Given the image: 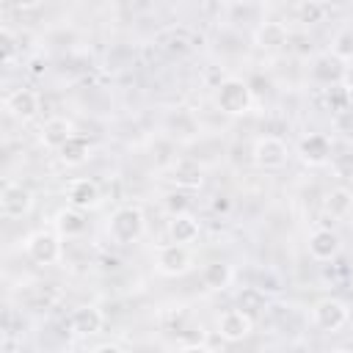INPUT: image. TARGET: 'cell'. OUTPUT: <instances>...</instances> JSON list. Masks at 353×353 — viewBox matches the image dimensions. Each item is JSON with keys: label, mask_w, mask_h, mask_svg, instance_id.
I'll use <instances>...</instances> for the list:
<instances>
[{"label": "cell", "mask_w": 353, "mask_h": 353, "mask_svg": "<svg viewBox=\"0 0 353 353\" xmlns=\"http://www.w3.org/2000/svg\"><path fill=\"white\" fill-rule=\"evenodd\" d=\"M254 105V94L245 80L240 77H226L215 85V108L226 116H243Z\"/></svg>", "instance_id": "obj_1"}, {"label": "cell", "mask_w": 353, "mask_h": 353, "mask_svg": "<svg viewBox=\"0 0 353 353\" xmlns=\"http://www.w3.org/2000/svg\"><path fill=\"white\" fill-rule=\"evenodd\" d=\"M146 232V218L141 212V207H119L110 221H108V234L113 243L119 245H130V243H138Z\"/></svg>", "instance_id": "obj_2"}, {"label": "cell", "mask_w": 353, "mask_h": 353, "mask_svg": "<svg viewBox=\"0 0 353 353\" xmlns=\"http://www.w3.org/2000/svg\"><path fill=\"white\" fill-rule=\"evenodd\" d=\"M25 254L36 262V265H55L63 254L61 245V234L50 232V229H39L25 240Z\"/></svg>", "instance_id": "obj_3"}, {"label": "cell", "mask_w": 353, "mask_h": 353, "mask_svg": "<svg viewBox=\"0 0 353 353\" xmlns=\"http://www.w3.org/2000/svg\"><path fill=\"white\" fill-rule=\"evenodd\" d=\"M312 320H314V325H317L320 331L334 334V331H339L342 325H347V320H350V309H347V303L339 301V298H323V301L314 303V309H312Z\"/></svg>", "instance_id": "obj_4"}, {"label": "cell", "mask_w": 353, "mask_h": 353, "mask_svg": "<svg viewBox=\"0 0 353 353\" xmlns=\"http://www.w3.org/2000/svg\"><path fill=\"white\" fill-rule=\"evenodd\" d=\"M190 265H193V254L188 245H179V243H165L154 254V268L163 276H182L190 270Z\"/></svg>", "instance_id": "obj_5"}, {"label": "cell", "mask_w": 353, "mask_h": 353, "mask_svg": "<svg viewBox=\"0 0 353 353\" xmlns=\"http://www.w3.org/2000/svg\"><path fill=\"white\" fill-rule=\"evenodd\" d=\"M251 154H254V163H256L259 168L276 171V168H281V165L287 163L290 149H287V143H284L281 138H276V135H262V138H256Z\"/></svg>", "instance_id": "obj_6"}, {"label": "cell", "mask_w": 353, "mask_h": 353, "mask_svg": "<svg viewBox=\"0 0 353 353\" xmlns=\"http://www.w3.org/2000/svg\"><path fill=\"white\" fill-rule=\"evenodd\" d=\"M33 207V193L19 185V182H6L3 185V193H0V215L14 221V218H22L28 215Z\"/></svg>", "instance_id": "obj_7"}, {"label": "cell", "mask_w": 353, "mask_h": 353, "mask_svg": "<svg viewBox=\"0 0 353 353\" xmlns=\"http://www.w3.org/2000/svg\"><path fill=\"white\" fill-rule=\"evenodd\" d=\"M251 331H254V317L245 314L243 309H226V312L218 317V334H221L226 342H240V339H245Z\"/></svg>", "instance_id": "obj_8"}, {"label": "cell", "mask_w": 353, "mask_h": 353, "mask_svg": "<svg viewBox=\"0 0 353 353\" xmlns=\"http://www.w3.org/2000/svg\"><path fill=\"white\" fill-rule=\"evenodd\" d=\"M69 207L80 210V212H88V210H97L99 201H102V193H99V185L94 179H74L69 185Z\"/></svg>", "instance_id": "obj_9"}, {"label": "cell", "mask_w": 353, "mask_h": 353, "mask_svg": "<svg viewBox=\"0 0 353 353\" xmlns=\"http://www.w3.org/2000/svg\"><path fill=\"white\" fill-rule=\"evenodd\" d=\"M6 110H8V116H14L17 121L25 124L39 113V94L30 88H17L6 97Z\"/></svg>", "instance_id": "obj_10"}, {"label": "cell", "mask_w": 353, "mask_h": 353, "mask_svg": "<svg viewBox=\"0 0 353 353\" xmlns=\"http://www.w3.org/2000/svg\"><path fill=\"white\" fill-rule=\"evenodd\" d=\"M168 179H171L176 188H185V190H196V188H201V182H204V168H201L196 160H190V157H182V160H176V163L171 165V171H168Z\"/></svg>", "instance_id": "obj_11"}, {"label": "cell", "mask_w": 353, "mask_h": 353, "mask_svg": "<svg viewBox=\"0 0 353 353\" xmlns=\"http://www.w3.org/2000/svg\"><path fill=\"white\" fill-rule=\"evenodd\" d=\"M69 325H72V331L80 334V336H94V334L102 331L105 314H102L97 306H88V303H85V306H77V309L72 312Z\"/></svg>", "instance_id": "obj_12"}, {"label": "cell", "mask_w": 353, "mask_h": 353, "mask_svg": "<svg viewBox=\"0 0 353 353\" xmlns=\"http://www.w3.org/2000/svg\"><path fill=\"white\" fill-rule=\"evenodd\" d=\"M298 154H301V160L306 165H325L331 160V141L325 135H320V132L306 135L301 141V146H298Z\"/></svg>", "instance_id": "obj_13"}, {"label": "cell", "mask_w": 353, "mask_h": 353, "mask_svg": "<svg viewBox=\"0 0 353 353\" xmlns=\"http://www.w3.org/2000/svg\"><path fill=\"white\" fill-rule=\"evenodd\" d=\"M254 41L262 50H281L290 41V30L284 22H259V28L254 30Z\"/></svg>", "instance_id": "obj_14"}, {"label": "cell", "mask_w": 353, "mask_h": 353, "mask_svg": "<svg viewBox=\"0 0 353 353\" xmlns=\"http://www.w3.org/2000/svg\"><path fill=\"white\" fill-rule=\"evenodd\" d=\"M74 135V130H72V121L69 119H63V116H52V119H47L44 124H41V143L47 146V149H61L69 138Z\"/></svg>", "instance_id": "obj_15"}, {"label": "cell", "mask_w": 353, "mask_h": 353, "mask_svg": "<svg viewBox=\"0 0 353 353\" xmlns=\"http://www.w3.org/2000/svg\"><path fill=\"white\" fill-rule=\"evenodd\" d=\"M309 254L317 262L334 259L339 254V237H336V232H331V229H314L309 234Z\"/></svg>", "instance_id": "obj_16"}, {"label": "cell", "mask_w": 353, "mask_h": 353, "mask_svg": "<svg viewBox=\"0 0 353 353\" xmlns=\"http://www.w3.org/2000/svg\"><path fill=\"white\" fill-rule=\"evenodd\" d=\"M199 232H201V226H199V221L190 212L171 215V221H168V237H171V243L188 245V243H193L199 237Z\"/></svg>", "instance_id": "obj_17"}, {"label": "cell", "mask_w": 353, "mask_h": 353, "mask_svg": "<svg viewBox=\"0 0 353 353\" xmlns=\"http://www.w3.org/2000/svg\"><path fill=\"white\" fill-rule=\"evenodd\" d=\"M323 210L331 218H347L353 212V193L347 188H331L323 199Z\"/></svg>", "instance_id": "obj_18"}, {"label": "cell", "mask_w": 353, "mask_h": 353, "mask_svg": "<svg viewBox=\"0 0 353 353\" xmlns=\"http://www.w3.org/2000/svg\"><path fill=\"white\" fill-rule=\"evenodd\" d=\"M88 154H91V141L85 135H77V132L58 149V157L66 165H80V163L88 160Z\"/></svg>", "instance_id": "obj_19"}, {"label": "cell", "mask_w": 353, "mask_h": 353, "mask_svg": "<svg viewBox=\"0 0 353 353\" xmlns=\"http://www.w3.org/2000/svg\"><path fill=\"white\" fill-rule=\"evenodd\" d=\"M55 229L61 237H77L85 232V212L74 210V207H66L55 215Z\"/></svg>", "instance_id": "obj_20"}, {"label": "cell", "mask_w": 353, "mask_h": 353, "mask_svg": "<svg viewBox=\"0 0 353 353\" xmlns=\"http://www.w3.org/2000/svg\"><path fill=\"white\" fill-rule=\"evenodd\" d=\"M232 279H234V270L229 262H210L201 273V281L207 290H226L232 284Z\"/></svg>", "instance_id": "obj_21"}, {"label": "cell", "mask_w": 353, "mask_h": 353, "mask_svg": "<svg viewBox=\"0 0 353 353\" xmlns=\"http://www.w3.org/2000/svg\"><path fill=\"white\" fill-rule=\"evenodd\" d=\"M295 19L298 22H303V25H317V22H323L325 19V14H328V8L323 6V3H317V0H303V3H295Z\"/></svg>", "instance_id": "obj_22"}, {"label": "cell", "mask_w": 353, "mask_h": 353, "mask_svg": "<svg viewBox=\"0 0 353 353\" xmlns=\"http://www.w3.org/2000/svg\"><path fill=\"white\" fill-rule=\"evenodd\" d=\"M331 55L336 61H353V28H342L331 41Z\"/></svg>", "instance_id": "obj_23"}, {"label": "cell", "mask_w": 353, "mask_h": 353, "mask_svg": "<svg viewBox=\"0 0 353 353\" xmlns=\"http://www.w3.org/2000/svg\"><path fill=\"white\" fill-rule=\"evenodd\" d=\"M314 74H317L320 80H325V83H331V80H342L345 66H342V61H336L334 55H323V58H317V69H314Z\"/></svg>", "instance_id": "obj_24"}, {"label": "cell", "mask_w": 353, "mask_h": 353, "mask_svg": "<svg viewBox=\"0 0 353 353\" xmlns=\"http://www.w3.org/2000/svg\"><path fill=\"white\" fill-rule=\"evenodd\" d=\"M237 309H243V312L251 314V317H254V312L265 309V295H262V290H259V287H248V290H243L240 298H237Z\"/></svg>", "instance_id": "obj_25"}, {"label": "cell", "mask_w": 353, "mask_h": 353, "mask_svg": "<svg viewBox=\"0 0 353 353\" xmlns=\"http://www.w3.org/2000/svg\"><path fill=\"white\" fill-rule=\"evenodd\" d=\"M0 58H3L6 66H11L14 58H17V39H14L11 28H6V25L0 28Z\"/></svg>", "instance_id": "obj_26"}, {"label": "cell", "mask_w": 353, "mask_h": 353, "mask_svg": "<svg viewBox=\"0 0 353 353\" xmlns=\"http://www.w3.org/2000/svg\"><path fill=\"white\" fill-rule=\"evenodd\" d=\"M331 171L339 179H353V152H339L331 157Z\"/></svg>", "instance_id": "obj_27"}, {"label": "cell", "mask_w": 353, "mask_h": 353, "mask_svg": "<svg viewBox=\"0 0 353 353\" xmlns=\"http://www.w3.org/2000/svg\"><path fill=\"white\" fill-rule=\"evenodd\" d=\"M165 204H168V210H171L174 215L188 212V210H185V207H188V199H185L182 193H168V196H165Z\"/></svg>", "instance_id": "obj_28"}, {"label": "cell", "mask_w": 353, "mask_h": 353, "mask_svg": "<svg viewBox=\"0 0 353 353\" xmlns=\"http://www.w3.org/2000/svg\"><path fill=\"white\" fill-rule=\"evenodd\" d=\"M91 353H124V347L116 345V342H102V345H97Z\"/></svg>", "instance_id": "obj_29"}, {"label": "cell", "mask_w": 353, "mask_h": 353, "mask_svg": "<svg viewBox=\"0 0 353 353\" xmlns=\"http://www.w3.org/2000/svg\"><path fill=\"white\" fill-rule=\"evenodd\" d=\"M342 85L347 91H353V66H345V74H342Z\"/></svg>", "instance_id": "obj_30"}, {"label": "cell", "mask_w": 353, "mask_h": 353, "mask_svg": "<svg viewBox=\"0 0 353 353\" xmlns=\"http://www.w3.org/2000/svg\"><path fill=\"white\" fill-rule=\"evenodd\" d=\"M182 353H210V347L207 345H185Z\"/></svg>", "instance_id": "obj_31"}, {"label": "cell", "mask_w": 353, "mask_h": 353, "mask_svg": "<svg viewBox=\"0 0 353 353\" xmlns=\"http://www.w3.org/2000/svg\"><path fill=\"white\" fill-rule=\"evenodd\" d=\"M334 353H353V347H336Z\"/></svg>", "instance_id": "obj_32"}]
</instances>
